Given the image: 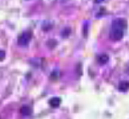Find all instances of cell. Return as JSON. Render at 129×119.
<instances>
[{
  "instance_id": "5b68a950",
  "label": "cell",
  "mask_w": 129,
  "mask_h": 119,
  "mask_svg": "<svg viewBox=\"0 0 129 119\" xmlns=\"http://www.w3.org/2000/svg\"><path fill=\"white\" fill-rule=\"evenodd\" d=\"M108 56L105 54H102L101 55H100L98 58V62L100 64H105L108 62Z\"/></svg>"
},
{
  "instance_id": "6da1fadb",
  "label": "cell",
  "mask_w": 129,
  "mask_h": 119,
  "mask_svg": "<svg viewBox=\"0 0 129 119\" xmlns=\"http://www.w3.org/2000/svg\"><path fill=\"white\" fill-rule=\"evenodd\" d=\"M126 27L125 20L121 18L115 19L112 22L109 31V38L114 41L121 40L124 36V31Z\"/></svg>"
},
{
  "instance_id": "8992f818",
  "label": "cell",
  "mask_w": 129,
  "mask_h": 119,
  "mask_svg": "<svg viewBox=\"0 0 129 119\" xmlns=\"http://www.w3.org/2000/svg\"><path fill=\"white\" fill-rule=\"evenodd\" d=\"M20 111L23 115L25 116L30 115L32 112L31 109L28 106H23L20 109Z\"/></svg>"
},
{
  "instance_id": "52a82bcc",
  "label": "cell",
  "mask_w": 129,
  "mask_h": 119,
  "mask_svg": "<svg viewBox=\"0 0 129 119\" xmlns=\"http://www.w3.org/2000/svg\"><path fill=\"white\" fill-rule=\"evenodd\" d=\"M5 52L3 50H0V61L3 60L5 57Z\"/></svg>"
},
{
  "instance_id": "277c9868",
  "label": "cell",
  "mask_w": 129,
  "mask_h": 119,
  "mask_svg": "<svg viewBox=\"0 0 129 119\" xmlns=\"http://www.w3.org/2000/svg\"><path fill=\"white\" fill-rule=\"evenodd\" d=\"M129 89V82L127 81H122L118 85V90L121 92H126Z\"/></svg>"
},
{
  "instance_id": "7a4b0ae2",
  "label": "cell",
  "mask_w": 129,
  "mask_h": 119,
  "mask_svg": "<svg viewBox=\"0 0 129 119\" xmlns=\"http://www.w3.org/2000/svg\"><path fill=\"white\" fill-rule=\"evenodd\" d=\"M32 37L31 33L29 31L24 32L18 37L17 41L19 45L25 46L27 45L31 40Z\"/></svg>"
},
{
  "instance_id": "ba28073f",
  "label": "cell",
  "mask_w": 129,
  "mask_h": 119,
  "mask_svg": "<svg viewBox=\"0 0 129 119\" xmlns=\"http://www.w3.org/2000/svg\"><path fill=\"white\" fill-rule=\"evenodd\" d=\"M103 1H104V0H96V3H100L102 2Z\"/></svg>"
},
{
  "instance_id": "3957f363",
  "label": "cell",
  "mask_w": 129,
  "mask_h": 119,
  "mask_svg": "<svg viewBox=\"0 0 129 119\" xmlns=\"http://www.w3.org/2000/svg\"><path fill=\"white\" fill-rule=\"evenodd\" d=\"M61 102V99L60 98L57 97H53L51 98L49 101L50 105L54 108L57 107L59 106Z\"/></svg>"
}]
</instances>
